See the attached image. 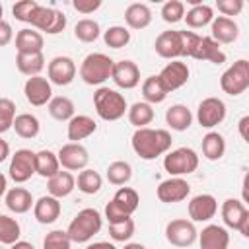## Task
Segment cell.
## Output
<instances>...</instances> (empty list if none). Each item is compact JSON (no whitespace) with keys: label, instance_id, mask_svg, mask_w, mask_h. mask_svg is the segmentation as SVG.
I'll list each match as a JSON object with an SVG mask.
<instances>
[{"label":"cell","instance_id":"1","mask_svg":"<svg viewBox=\"0 0 249 249\" xmlns=\"http://www.w3.org/2000/svg\"><path fill=\"white\" fill-rule=\"evenodd\" d=\"M130 146L140 160L150 161L169 152L171 134L165 128H150V126L136 128L130 138Z\"/></svg>","mask_w":249,"mask_h":249},{"label":"cell","instance_id":"2","mask_svg":"<svg viewBox=\"0 0 249 249\" xmlns=\"http://www.w3.org/2000/svg\"><path fill=\"white\" fill-rule=\"evenodd\" d=\"M93 107H95V113L99 115V119L109 121V123L123 119L126 109H128L124 95L119 93L113 88H107V86H99L95 89V93H93Z\"/></svg>","mask_w":249,"mask_h":249},{"label":"cell","instance_id":"3","mask_svg":"<svg viewBox=\"0 0 249 249\" xmlns=\"http://www.w3.org/2000/svg\"><path fill=\"white\" fill-rule=\"evenodd\" d=\"M101 214L95 208H84L72 218V222L66 228V233L72 243H88L89 239H93V235L101 231Z\"/></svg>","mask_w":249,"mask_h":249},{"label":"cell","instance_id":"4","mask_svg":"<svg viewBox=\"0 0 249 249\" xmlns=\"http://www.w3.org/2000/svg\"><path fill=\"white\" fill-rule=\"evenodd\" d=\"M140 204V196L134 189L130 187H119L115 196L107 202L105 206V218L109 224H115V222H123L126 218H130L136 208Z\"/></svg>","mask_w":249,"mask_h":249},{"label":"cell","instance_id":"5","mask_svg":"<svg viewBox=\"0 0 249 249\" xmlns=\"http://www.w3.org/2000/svg\"><path fill=\"white\" fill-rule=\"evenodd\" d=\"M115 60L105 53H89L80 64V78L88 86H101L111 78Z\"/></svg>","mask_w":249,"mask_h":249},{"label":"cell","instance_id":"6","mask_svg":"<svg viewBox=\"0 0 249 249\" xmlns=\"http://www.w3.org/2000/svg\"><path fill=\"white\" fill-rule=\"evenodd\" d=\"M196 167H198V154L187 146L169 150L163 158V169L169 173V177L189 175L196 171Z\"/></svg>","mask_w":249,"mask_h":249},{"label":"cell","instance_id":"7","mask_svg":"<svg viewBox=\"0 0 249 249\" xmlns=\"http://www.w3.org/2000/svg\"><path fill=\"white\" fill-rule=\"evenodd\" d=\"M220 88L224 93L235 97L241 95L249 88V60L239 58L235 60L220 78Z\"/></svg>","mask_w":249,"mask_h":249},{"label":"cell","instance_id":"8","mask_svg":"<svg viewBox=\"0 0 249 249\" xmlns=\"http://www.w3.org/2000/svg\"><path fill=\"white\" fill-rule=\"evenodd\" d=\"M31 27L37 29L39 33H47V35H56L60 31H64L66 27V16L60 12V10H54V8H47V6H41L35 10L33 18H31Z\"/></svg>","mask_w":249,"mask_h":249},{"label":"cell","instance_id":"9","mask_svg":"<svg viewBox=\"0 0 249 249\" xmlns=\"http://www.w3.org/2000/svg\"><path fill=\"white\" fill-rule=\"evenodd\" d=\"M196 235H198V231L195 228V222H191L187 218L171 220L165 226V239L173 247H191L196 241Z\"/></svg>","mask_w":249,"mask_h":249},{"label":"cell","instance_id":"10","mask_svg":"<svg viewBox=\"0 0 249 249\" xmlns=\"http://www.w3.org/2000/svg\"><path fill=\"white\" fill-rule=\"evenodd\" d=\"M8 173H10V179L16 183L29 181L35 175V152H31L29 148L16 150V154L10 160Z\"/></svg>","mask_w":249,"mask_h":249},{"label":"cell","instance_id":"11","mask_svg":"<svg viewBox=\"0 0 249 249\" xmlns=\"http://www.w3.org/2000/svg\"><path fill=\"white\" fill-rule=\"evenodd\" d=\"M56 158L60 167L66 171H82L88 167V161H89V154L86 146H82L80 142H68L60 146V150L56 152Z\"/></svg>","mask_w":249,"mask_h":249},{"label":"cell","instance_id":"12","mask_svg":"<svg viewBox=\"0 0 249 249\" xmlns=\"http://www.w3.org/2000/svg\"><path fill=\"white\" fill-rule=\"evenodd\" d=\"M226 119V103L220 97H204L196 109V121L202 128H214Z\"/></svg>","mask_w":249,"mask_h":249},{"label":"cell","instance_id":"13","mask_svg":"<svg viewBox=\"0 0 249 249\" xmlns=\"http://www.w3.org/2000/svg\"><path fill=\"white\" fill-rule=\"evenodd\" d=\"M76 78V62L70 56H54L47 64V80L51 86H68Z\"/></svg>","mask_w":249,"mask_h":249},{"label":"cell","instance_id":"14","mask_svg":"<svg viewBox=\"0 0 249 249\" xmlns=\"http://www.w3.org/2000/svg\"><path fill=\"white\" fill-rule=\"evenodd\" d=\"M189 76H191V70L187 66V62H181V60H171L167 62L161 72L158 74L160 82L163 84V88L169 91H175L179 88H183L187 82H189Z\"/></svg>","mask_w":249,"mask_h":249},{"label":"cell","instance_id":"15","mask_svg":"<svg viewBox=\"0 0 249 249\" xmlns=\"http://www.w3.org/2000/svg\"><path fill=\"white\" fill-rule=\"evenodd\" d=\"M23 93H25L27 103H31L33 107H43L53 97V86L43 76H31L23 84Z\"/></svg>","mask_w":249,"mask_h":249},{"label":"cell","instance_id":"16","mask_svg":"<svg viewBox=\"0 0 249 249\" xmlns=\"http://www.w3.org/2000/svg\"><path fill=\"white\" fill-rule=\"evenodd\" d=\"M156 195L161 202L171 204V202H181L191 195V185L183 177H169L161 181L156 189Z\"/></svg>","mask_w":249,"mask_h":249},{"label":"cell","instance_id":"17","mask_svg":"<svg viewBox=\"0 0 249 249\" xmlns=\"http://www.w3.org/2000/svg\"><path fill=\"white\" fill-rule=\"evenodd\" d=\"M111 80L121 89H132L140 84V68L132 60H119L113 64Z\"/></svg>","mask_w":249,"mask_h":249},{"label":"cell","instance_id":"18","mask_svg":"<svg viewBox=\"0 0 249 249\" xmlns=\"http://www.w3.org/2000/svg\"><path fill=\"white\" fill-rule=\"evenodd\" d=\"M218 212V200L208 195H196L189 200V218L191 222H210Z\"/></svg>","mask_w":249,"mask_h":249},{"label":"cell","instance_id":"19","mask_svg":"<svg viewBox=\"0 0 249 249\" xmlns=\"http://www.w3.org/2000/svg\"><path fill=\"white\" fill-rule=\"evenodd\" d=\"M154 49H156V53H158L161 58H169V60H177V58H181V56H183L181 33L175 31V29L161 31V33L156 37Z\"/></svg>","mask_w":249,"mask_h":249},{"label":"cell","instance_id":"20","mask_svg":"<svg viewBox=\"0 0 249 249\" xmlns=\"http://www.w3.org/2000/svg\"><path fill=\"white\" fill-rule=\"evenodd\" d=\"M210 37L218 43V45H228L237 41L239 37V25L231 19V18H224V16H214L212 23H210Z\"/></svg>","mask_w":249,"mask_h":249},{"label":"cell","instance_id":"21","mask_svg":"<svg viewBox=\"0 0 249 249\" xmlns=\"http://www.w3.org/2000/svg\"><path fill=\"white\" fill-rule=\"evenodd\" d=\"M200 249H228L230 245V233L224 226L208 224L202 228V231L196 235Z\"/></svg>","mask_w":249,"mask_h":249},{"label":"cell","instance_id":"22","mask_svg":"<svg viewBox=\"0 0 249 249\" xmlns=\"http://www.w3.org/2000/svg\"><path fill=\"white\" fill-rule=\"evenodd\" d=\"M191 58L196 60H208L212 64H222L226 62V53L220 49V45L210 37V35H200L198 43L191 54Z\"/></svg>","mask_w":249,"mask_h":249},{"label":"cell","instance_id":"23","mask_svg":"<svg viewBox=\"0 0 249 249\" xmlns=\"http://www.w3.org/2000/svg\"><path fill=\"white\" fill-rule=\"evenodd\" d=\"M60 210H62L60 200L54 198V196H51V195H45V196L37 198L35 204H33V216H35V220L39 224H45V226L56 222L58 216H60Z\"/></svg>","mask_w":249,"mask_h":249},{"label":"cell","instance_id":"24","mask_svg":"<svg viewBox=\"0 0 249 249\" xmlns=\"http://www.w3.org/2000/svg\"><path fill=\"white\" fill-rule=\"evenodd\" d=\"M43 33H39L33 27H23L16 33V51L19 54H31V53H43Z\"/></svg>","mask_w":249,"mask_h":249},{"label":"cell","instance_id":"25","mask_svg":"<svg viewBox=\"0 0 249 249\" xmlns=\"http://www.w3.org/2000/svg\"><path fill=\"white\" fill-rule=\"evenodd\" d=\"M4 200H6L8 210L14 212V214H25L35 204L33 195L25 187H12V189H8L6 195H4Z\"/></svg>","mask_w":249,"mask_h":249},{"label":"cell","instance_id":"26","mask_svg":"<svg viewBox=\"0 0 249 249\" xmlns=\"http://www.w3.org/2000/svg\"><path fill=\"white\" fill-rule=\"evenodd\" d=\"M95 130H97V123L89 115H74L68 121L66 136H68L70 142H80V140L91 136Z\"/></svg>","mask_w":249,"mask_h":249},{"label":"cell","instance_id":"27","mask_svg":"<svg viewBox=\"0 0 249 249\" xmlns=\"http://www.w3.org/2000/svg\"><path fill=\"white\" fill-rule=\"evenodd\" d=\"M76 189V177L70 173V171H58V173H54L53 177H49L47 179V191H49V195L51 196H54V198H64V196H68L72 191Z\"/></svg>","mask_w":249,"mask_h":249},{"label":"cell","instance_id":"28","mask_svg":"<svg viewBox=\"0 0 249 249\" xmlns=\"http://www.w3.org/2000/svg\"><path fill=\"white\" fill-rule=\"evenodd\" d=\"M220 214H222V220L228 228L231 230H237V226L241 224V220L249 214L247 206L243 200L239 198H226L222 202V208H220Z\"/></svg>","mask_w":249,"mask_h":249},{"label":"cell","instance_id":"29","mask_svg":"<svg viewBox=\"0 0 249 249\" xmlns=\"http://www.w3.org/2000/svg\"><path fill=\"white\" fill-rule=\"evenodd\" d=\"M165 124L171 130H177V132L189 130V126L193 124V113H191V109L187 105H183V103L171 105L165 111Z\"/></svg>","mask_w":249,"mask_h":249},{"label":"cell","instance_id":"30","mask_svg":"<svg viewBox=\"0 0 249 249\" xmlns=\"http://www.w3.org/2000/svg\"><path fill=\"white\" fill-rule=\"evenodd\" d=\"M124 21L130 29H144L152 23V10L142 2H134V4L126 6Z\"/></svg>","mask_w":249,"mask_h":249},{"label":"cell","instance_id":"31","mask_svg":"<svg viewBox=\"0 0 249 249\" xmlns=\"http://www.w3.org/2000/svg\"><path fill=\"white\" fill-rule=\"evenodd\" d=\"M226 154V140L220 132L210 130L202 136V156L208 161H218Z\"/></svg>","mask_w":249,"mask_h":249},{"label":"cell","instance_id":"32","mask_svg":"<svg viewBox=\"0 0 249 249\" xmlns=\"http://www.w3.org/2000/svg\"><path fill=\"white\" fill-rule=\"evenodd\" d=\"M183 19L187 21V25H189L191 29H200V27L212 23V19H214V10H212V6L200 2V4L191 6V10H187V14H185Z\"/></svg>","mask_w":249,"mask_h":249},{"label":"cell","instance_id":"33","mask_svg":"<svg viewBox=\"0 0 249 249\" xmlns=\"http://www.w3.org/2000/svg\"><path fill=\"white\" fill-rule=\"evenodd\" d=\"M16 66L18 70L31 78V76H41V70L45 68V54L43 53H31V54H16Z\"/></svg>","mask_w":249,"mask_h":249},{"label":"cell","instance_id":"34","mask_svg":"<svg viewBox=\"0 0 249 249\" xmlns=\"http://www.w3.org/2000/svg\"><path fill=\"white\" fill-rule=\"evenodd\" d=\"M12 128L16 130V134H18L19 138L31 140V138H35V136L39 134L41 123H39V119H37L35 115H31V113H19V115H16Z\"/></svg>","mask_w":249,"mask_h":249},{"label":"cell","instance_id":"35","mask_svg":"<svg viewBox=\"0 0 249 249\" xmlns=\"http://www.w3.org/2000/svg\"><path fill=\"white\" fill-rule=\"evenodd\" d=\"M126 115H128V123H130L132 126H136V128L148 126V124L154 121V117H156L154 107H152L150 103H146V101H136V103H132V105L126 109Z\"/></svg>","mask_w":249,"mask_h":249},{"label":"cell","instance_id":"36","mask_svg":"<svg viewBox=\"0 0 249 249\" xmlns=\"http://www.w3.org/2000/svg\"><path fill=\"white\" fill-rule=\"evenodd\" d=\"M58 171H60V163H58V158L54 152H51V150L35 152V173L37 175L49 179Z\"/></svg>","mask_w":249,"mask_h":249},{"label":"cell","instance_id":"37","mask_svg":"<svg viewBox=\"0 0 249 249\" xmlns=\"http://www.w3.org/2000/svg\"><path fill=\"white\" fill-rule=\"evenodd\" d=\"M47 109H49V115L56 121H70L74 115H76V107H74V101L66 95H56V97H51V101L47 103Z\"/></svg>","mask_w":249,"mask_h":249},{"label":"cell","instance_id":"38","mask_svg":"<svg viewBox=\"0 0 249 249\" xmlns=\"http://www.w3.org/2000/svg\"><path fill=\"white\" fill-rule=\"evenodd\" d=\"M142 95H144V101L150 103V105H156V103L165 101V97H167V89H165L163 84L160 82L158 74L148 76V78L142 82Z\"/></svg>","mask_w":249,"mask_h":249},{"label":"cell","instance_id":"39","mask_svg":"<svg viewBox=\"0 0 249 249\" xmlns=\"http://www.w3.org/2000/svg\"><path fill=\"white\" fill-rule=\"evenodd\" d=\"M76 185H78V191H82L84 195H95V193H99V189L103 185V179L95 169L86 167L78 173Z\"/></svg>","mask_w":249,"mask_h":249},{"label":"cell","instance_id":"40","mask_svg":"<svg viewBox=\"0 0 249 249\" xmlns=\"http://www.w3.org/2000/svg\"><path fill=\"white\" fill-rule=\"evenodd\" d=\"M99 35H101V27L91 18H84L74 25V37L82 43H93L99 39Z\"/></svg>","mask_w":249,"mask_h":249},{"label":"cell","instance_id":"41","mask_svg":"<svg viewBox=\"0 0 249 249\" xmlns=\"http://www.w3.org/2000/svg\"><path fill=\"white\" fill-rule=\"evenodd\" d=\"M107 181L111 183V185H117V187H123V185H126L128 181H130V177H132V167H130V163L128 161H123V160H117V161H113V163H109V167H107Z\"/></svg>","mask_w":249,"mask_h":249},{"label":"cell","instance_id":"42","mask_svg":"<svg viewBox=\"0 0 249 249\" xmlns=\"http://www.w3.org/2000/svg\"><path fill=\"white\" fill-rule=\"evenodd\" d=\"M19 235H21L19 222L8 214H0V243L12 245L19 239Z\"/></svg>","mask_w":249,"mask_h":249},{"label":"cell","instance_id":"43","mask_svg":"<svg viewBox=\"0 0 249 249\" xmlns=\"http://www.w3.org/2000/svg\"><path fill=\"white\" fill-rule=\"evenodd\" d=\"M103 41L111 49H123L130 43V31L123 25H111L107 31H103Z\"/></svg>","mask_w":249,"mask_h":249},{"label":"cell","instance_id":"44","mask_svg":"<svg viewBox=\"0 0 249 249\" xmlns=\"http://www.w3.org/2000/svg\"><path fill=\"white\" fill-rule=\"evenodd\" d=\"M109 235H111L113 241L126 243V241L134 235V220H132V218H126V220H123V222L109 224Z\"/></svg>","mask_w":249,"mask_h":249},{"label":"cell","instance_id":"45","mask_svg":"<svg viewBox=\"0 0 249 249\" xmlns=\"http://www.w3.org/2000/svg\"><path fill=\"white\" fill-rule=\"evenodd\" d=\"M16 119V103L10 97H0V134L8 132Z\"/></svg>","mask_w":249,"mask_h":249},{"label":"cell","instance_id":"46","mask_svg":"<svg viewBox=\"0 0 249 249\" xmlns=\"http://www.w3.org/2000/svg\"><path fill=\"white\" fill-rule=\"evenodd\" d=\"M185 18V4L181 0H167L161 6V19L165 23H177Z\"/></svg>","mask_w":249,"mask_h":249},{"label":"cell","instance_id":"47","mask_svg":"<svg viewBox=\"0 0 249 249\" xmlns=\"http://www.w3.org/2000/svg\"><path fill=\"white\" fill-rule=\"evenodd\" d=\"M72 241L66 230H53L43 239V249H70Z\"/></svg>","mask_w":249,"mask_h":249},{"label":"cell","instance_id":"48","mask_svg":"<svg viewBox=\"0 0 249 249\" xmlns=\"http://www.w3.org/2000/svg\"><path fill=\"white\" fill-rule=\"evenodd\" d=\"M37 8H39V2H35V0H19L12 6V14L18 21L31 23V18H33Z\"/></svg>","mask_w":249,"mask_h":249},{"label":"cell","instance_id":"49","mask_svg":"<svg viewBox=\"0 0 249 249\" xmlns=\"http://www.w3.org/2000/svg\"><path fill=\"white\" fill-rule=\"evenodd\" d=\"M216 8H218V12H220L224 18L237 16V14L243 10V0H218V2H216Z\"/></svg>","mask_w":249,"mask_h":249},{"label":"cell","instance_id":"50","mask_svg":"<svg viewBox=\"0 0 249 249\" xmlns=\"http://www.w3.org/2000/svg\"><path fill=\"white\" fill-rule=\"evenodd\" d=\"M181 33V43H183V56H191L193 54V51H195V47H196V43H198V33H195V31H187V29H183V31H179Z\"/></svg>","mask_w":249,"mask_h":249},{"label":"cell","instance_id":"51","mask_svg":"<svg viewBox=\"0 0 249 249\" xmlns=\"http://www.w3.org/2000/svg\"><path fill=\"white\" fill-rule=\"evenodd\" d=\"M72 6H74L76 12L88 16V14H93L95 10L101 8V0H74Z\"/></svg>","mask_w":249,"mask_h":249},{"label":"cell","instance_id":"52","mask_svg":"<svg viewBox=\"0 0 249 249\" xmlns=\"http://www.w3.org/2000/svg\"><path fill=\"white\" fill-rule=\"evenodd\" d=\"M12 39H14V29H12V25L2 19V21H0V47L10 45Z\"/></svg>","mask_w":249,"mask_h":249},{"label":"cell","instance_id":"53","mask_svg":"<svg viewBox=\"0 0 249 249\" xmlns=\"http://www.w3.org/2000/svg\"><path fill=\"white\" fill-rule=\"evenodd\" d=\"M237 128H239V134H241V138L247 142V140H249V134H247V128H249V117H247V115L239 119V123H237Z\"/></svg>","mask_w":249,"mask_h":249},{"label":"cell","instance_id":"54","mask_svg":"<svg viewBox=\"0 0 249 249\" xmlns=\"http://www.w3.org/2000/svg\"><path fill=\"white\" fill-rule=\"evenodd\" d=\"M8 156H10V144H8L4 138H0V163L6 161Z\"/></svg>","mask_w":249,"mask_h":249},{"label":"cell","instance_id":"55","mask_svg":"<svg viewBox=\"0 0 249 249\" xmlns=\"http://www.w3.org/2000/svg\"><path fill=\"white\" fill-rule=\"evenodd\" d=\"M86 249H117V247L113 243H109V241H93Z\"/></svg>","mask_w":249,"mask_h":249},{"label":"cell","instance_id":"56","mask_svg":"<svg viewBox=\"0 0 249 249\" xmlns=\"http://www.w3.org/2000/svg\"><path fill=\"white\" fill-rule=\"evenodd\" d=\"M237 231H239L243 237H249V214L241 220V224L237 226Z\"/></svg>","mask_w":249,"mask_h":249},{"label":"cell","instance_id":"57","mask_svg":"<svg viewBox=\"0 0 249 249\" xmlns=\"http://www.w3.org/2000/svg\"><path fill=\"white\" fill-rule=\"evenodd\" d=\"M10 249H35V247H33V243H29V241L18 239L16 243H12V245H10Z\"/></svg>","mask_w":249,"mask_h":249},{"label":"cell","instance_id":"58","mask_svg":"<svg viewBox=\"0 0 249 249\" xmlns=\"http://www.w3.org/2000/svg\"><path fill=\"white\" fill-rule=\"evenodd\" d=\"M6 191H8V179L4 173H0V198L6 195Z\"/></svg>","mask_w":249,"mask_h":249},{"label":"cell","instance_id":"59","mask_svg":"<svg viewBox=\"0 0 249 249\" xmlns=\"http://www.w3.org/2000/svg\"><path fill=\"white\" fill-rule=\"evenodd\" d=\"M123 249H146V247L142 243H124Z\"/></svg>","mask_w":249,"mask_h":249},{"label":"cell","instance_id":"60","mask_svg":"<svg viewBox=\"0 0 249 249\" xmlns=\"http://www.w3.org/2000/svg\"><path fill=\"white\" fill-rule=\"evenodd\" d=\"M2 14H4V8H2V4H0V21H2Z\"/></svg>","mask_w":249,"mask_h":249},{"label":"cell","instance_id":"61","mask_svg":"<svg viewBox=\"0 0 249 249\" xmlns=\"http://www.w3.org/2000/svg\"><path fill=\"white\" fill-rule=\"evenodd\" d=\"M0 249H2V247H0Z\"/></svg>","mask_w":249,"mask_h":249}]
</instances>
